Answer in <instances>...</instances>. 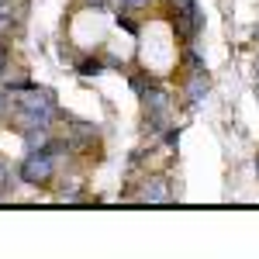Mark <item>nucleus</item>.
Here are the masks:
<instances>
[{
  "mask_svg": "<svg viewBox=\"0 0 259 259\" xmlns=\"http://www.w3.org/2000/svg\"><path fill=\"white\" fill-rule=\"evenodd\" d=\"M142 200H145V204H152V207H162V204H169V187H166V180H152V183H145V190H142Z\"/></svg>",
  "mask_w": 259,
  "mask_h": 259,
  "instance_id": "obj_3",
  "label": "nucleus"
},
{
  "mask_svg": "<svg viewBox=\"0 0 259 259\" xmlns=\"http://www.w3.org/2000/svg\"><path fill=\"white\" fill-rule=\"evenodd\" d=\"M121 4H124V11H139V7H145L149 0H121Z\"/></svg>",
  "mask_w": 259,
  "mask_h": 259,
  "instance_id": "obj_6",
  "label": "nucleus"
},
{
  "mask_svg": "<svg viewBox=\"0 0 259 259\" xmlns=\"http://www.w3.org/2000/svg\"><path fill=\"white\" fill-rule=\"evenodd\" d=\"M21 177L28 183H45L52 177V149H31V156L21 166Z\"/></svg>",
  "mask_w": 259,
  "mask_h": 259,
  "instance_id": "obj_1",
  "label": "nucleus"
},
{
  "mask_svg": "<svg viewBox=\"0 0 259 259\" xmlns=\"http://www.w3.org/2000/svg\"><path fill=\"white\" fill-rule=\"evenodd\" d=\"M145 104H152L156 111H162V107H166V97H162V90H152V94L145 90Z\"/></svg>",
  "mask_w": 259,
  "mask_h": 259,
  "instance_id": "obj_5",
  "label": "nucleus"
},
{
  "mask_svg": "<svg viewBox=\"0 0 259 259\" xmlns=\"http://www.w3.org/2000/svg\"><path fill=\"white\" fill-rule=\"evenodd\" d=\"M256 69H259V59H256Z\"/></svg>",
  "mask_w": 259,
  "mask_h": 259,
  "instance_id": "obj_9",
  "label": "nucleus"
},
{
  "mask_svg": "<svg viewBox=\"0 0 259 259\" xmlns=\"http://www.w3.org/2000/svg\"><path fill=\"white\" fill-rule=\"evenodd\" d=\"M4 190H7V169L0 166V194H4Z\"/></svg>",
  "mask_w": 259,
  "mask_h": 259,
  "instance_id": "obj_8",
  "label": "nucleus"
},
{
  "mask_svg": "<svg viewBox=\"0 0 259 259\" xmlns=\"http://www.w3.org/2000/svg\"><path fill=\"white\" fill-rule=\"evenodd\" d=\"M187 94H190V100H194V104H197L200 97H204V94H207V76H194V80H190V87H187Z\"/></svg>",
  "mask_w": 259,
  "mask_h": 259,
  "instance_id": "obj_4",
  "label": "nucleus"
},
{
  "mask_svg": "<svg viewBox=\"0 0 259 259\" xmlns=\"http://www.w3.org/2000/svg\"><path fill=\"white\" fill-rule=\"evenodd\" d=\"M4 66H7V45H0V73H4Z\"/></svg>",
  "mask_w": 259,
  "mask_h": 259,
  "instance_id": "obj_7",
  "label": "nucleus"
},
{
  "mask_svg": "<svg viewBox=\"0 0 259 259\" xmlns=\"http://www.w3.org/2000/svg\"><path fill=\"white\" fill-rule=\"evenodd\" d=\"M21 107L31 111V114H41V118H52V114H56V100H52L49 90H31V94H24V97H21Z\"/></svg>",
  "mask_w": 259,
  "mask_h": 259,
  "instance_id": "obj_2",
  "label": "nucleus"
}]
</instances>
